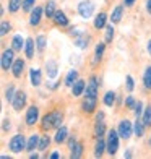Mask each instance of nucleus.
I'll return each instance as SVG.
<instances>
[{
    "label": "nucleus",
    "instance_id": "6",
    "mask_svg": "<svg viewBox=\"0 0 151 159\" xmlns=\"http://www.w3.org/2000/svg\"><path fill=\"white\" fill-rule=\"evenodd\" d=\"M93 10H94V5H93L89 0H86V2H81L78 5V13L83 16V18H89L93 15Z\"/></svg>",
    "mask_w": 151,
    "mask_h": 159
},
{
    "label": "nucleus",
    "instance_id": "40",
    "mask_svg": "<svg viewBox=\"0 0 151 159\" xmlns=\"http://www.w3.org/2000/svg\"><path fill=\"white\" fill-rule=\"evenodd\" d=\"M34 2L36 0H23V10L25 11H31L33 7H34Z\"/></svg>",
    "mask_w": 151,
    "mask_h": 159
},
{
    "label": "nucleus",
    "instance_id": "15",
    "mask_svg": "<svg viewBox=\"0 0 151 159\" xmlns=\"http://www.w3.org/2000/svg\"><path fill=\"white\" fill-rule=\"evenodd\" d=\"M30 80H31V84H33V86H39V84H41V80H42L41 70H39V68H31V71H30Z\"/></svg>",
    "mask_w": 151,
    "mask_h": 159
},
{
    "label": "nucleus",
    "instance_id": "38",
    "mask_svg": "<svg viewBox=\"0 0 151 159\" xmlns=\"http://www.w3.org/2000/svg\"><path fill=\"white\" fill-rule=\"evenodd\" d=\"M10 23H8V21H2V26H0V36H5L7 33H8L10 31Z\"/></svg>",
    "mask_w": 151,
    "mask_h": 159
},
{
    "label": "nucleus",
    "instance_id": "22",
    "mask_svg": "<svg viewBox=\"0 0 151 159\" xmlns=\"http://www.w3.org/2000/svg\"><path fill=\"white\" fill-rule=\"evenodd\" d=\"M106 20H107L106 13H99V15L96 16V20H94V28L96 30H103V28L106 26Z\"/></svg>",
    "mask_w": 151,
    "mask_h": 159
},
{
    "label": "nucleus",
    "instance_id": "28",
    "mask_svg": "<svg viewBox=\"0 0 151 159\" xmlns=\"http://www.w3.org/2000/svg\"><path fill=\"white\" fill-rule=\"evenodd\" d=\"M143 124H145V127H151V106H148L143 111Z\"/></svg>",
    "mask_w": 151,
    "mask_h": 159
},
{
    "label": "nucleus",
    "instance_id": "20",
    "mask_svg": "<svg viewBox=\"0 0 151 159\" xmlns=\"http://www.w3.org/2000/svg\"><path fill=\"white\" fill-rule=\"evenodd\" d=\"M25 52H26V59H33V55H34V41H33L31 38H30V39H26Z\"/></svg>",
    "mask_w": 151,
    "mask_h": 159
},
{
    "label": "nucleus",
    "instance_id": "41",
    "mask_svg": "<svg viewBox=\"0 0 151 159\" xmlns=\"http://www.w3.org/2000/svg\"><path fill=\"white\" fill-rule=\"evenodd\" d=\"M141 109H143V102H141V101H138V102L135 104V107H133V112H135L136 117H140V114L143 112Z\"/></svg>",
    "mask_w": 151,
    "mask_h": 159
},
{
    "label": "nucleus",
    "instance_id": "39",
    "mask_svg": "<svg viewBox=\"0 0 151 159\" xmlns=\"http://www.w3.org/2000/svg\"><path fill=\"white\" fill-rule=\"evenodd\" d=\"M15 88L13 86H8V89H7V93H5V99L7 101H13V98H15Z\"/></svg>",
    "mask_w": 151,
    "mask_h": 159
},
{
    "label": "nucleus",
    "instance_id": "23",
    "mask_svg": "<svg viewBox=\"0 0 151 159\" xmlns=\"http://www.w3.org/2000/svg\"><path fill=\"white\" fill-rule=\"evenodd\" d=\"M25 44H26V41H23V38H21V36H15V38H13V41H11V46H13V50H21L25 47Z\"/></svg>",
    "mask_w": 151,
    "mask_h": 159
},
{
    "label": "nucleus",
    "instance_id": "8",
    "mask_svg": "<svg viewBox=\"0 0 151 159\" xmlns=\"http://www.w3.org/2000/svg\"><path fill=\"white\" fill-rule=\"evenodd\" d=\"M39 119V109L36 106H31L26 111V125H34Z\"/></svg>",
    "mask_w": 151,
    "mask_h": 159
},
{
    "label": "nucleus",
    "instance_id": "43",
    "mask_svg": "<svg viewBox=\"0 0 151 159\" xmlns=\"http://www.w3.org/2000/svg\"><path fill=\"white\" fill-rule=\"evenodd\" d=\"M133 88H135V83H133V78L128 75L127 76V89L128 91H133Z\"/></svg>",
    "mask_w": 151,
    "mask_h": 159
},
{
    "label": "nucleus",
    "instance_id": "47",
    "mask_svg": "<svg viewBox=\"0 0 151 159\" xmlns=\"http://www.w3.org/2000/svg\"><path fill=\"white\" fill-rule=\"evenodd\" d=\"M75 143H76L75 138H70V140H68V146H70V148H73V144H75Z\"/></svg>",
    "mask_w": 151,
    "mask_h": 159
},
{
    "label": "nucleus",
    "instance_id": "32",
    "mask_svg": "<svg viewBox=\"0 0 151 159\" xmlns=\"http://www.w3.org/2000/svg\"><path fill=\"white\" fill-rule=\"evenodd\" d=\"M88 41H89V38H88V36H78V38L75 39V44H76L78 47L85 49L86 46H88Z\"/></svg>",
    "mask_w": 151,
    "mask_h": 159
},
{
    "label": "nucleus",
    "instance_id": "14",
    "mask_svg": "<svg viewBox=\"0 0 151 159\" xmlns=\"http://www.w3.org/2000/svg\"><path fill=\"white\" fill-rule=\"evenodd\" d=\"M39 140H41V136H39V135H31V136H30V140H28V143H26V151L33 153V151L39 146Z\"/></svg>",
    "mask_w": 151,
    "mask_h": 159
},
{
    "label": "nucleus",
    "instance_id": "13",
    "mask_svg": "<svg viewBox=\"0 0 151 159\" xmlns=\"http://www.w3.org/2000/svg\"><path fill=\"white\" fill-rule=\"evenodd\" d=\"M86 89V84L83 80H76V81L73 83V86H71V93H73V96H81L83 93Z\"/></svg>",
    "mask_w": 151,
    "mask_h": 159
},
{
    "label": "nucleus",
    "instance_id": "30",
    "mask_svg": "<svg viewBox=\"0 0 151 159\" xmlns=\"http://www.w3.org/2000/svg\"><path fill=\"white\" fill-rule=\"evenodd\" d=\"M104 132H106V125L103 124V120H101V122H98L96 127H94V135H96V138H101V136L104 135Z\"/></svg>",
    "mask_w": 151,
    "mask_h": 159
},
{
    "label": "nucleus",
    "instance_id": "5",
    "mask_svg": "<svg viewBox=\"0 0 151 159\" xmlns=\"http://www.w3.org/2000/svg\"><path fill=\"white\" fill-rule=\"evenodd\" d=\"M13 52H15L13 49H7V50H3V54H2V68H3L5 71L8 70V68H11L13 62H15Z\"/></svg>",
    "mask_w": 151,
    "mask_h": 159
},
{
    "label": "nucleus",
    "instance_id": "25",
    "mask_svg": "<svg viewBox=\"0 0 151 159\" xmlns=\"http://www.w3.org/2000/svg\"><path fill=\"white\" fill-rule=\"evenodd\" d=\"M133 132H135V135L138 136V138L143 136V133H145V124H143V120L140 122V119H138L135 122V124H133Z\"/></svg>",
    "mask_w": 151,
    "mask_h": 159
},
{
    "label": "nucleus",
    "instance_id": "1",
    "mask_svg": "<svg viewBox=\"0 0 151 159\" xmlns=\"http://www.w3.org/2000/svg\"><path fill=\"white\" fill-rule=\"evenodd\" d=\"M119 132H116V130H109L107 132V153L109 154H116L117 149H119Z\"/></svg>",
    "mask_w": 151,
    "mask_h": 159
},
{
    "label": "nucleus",
    "instance_id": "50",
    "mask_svg": "<svg viewBox=\"0 0 151 159\" xmlns=\"http://www.w3.org/2000/svg\"><path fill=\"white\" fill-rule=\"evenodd\" d=\"M148 52H149V54H151V41H149V42H148Z\"/></svg>",
    "mask_w": 151,
    "mask_h": 159
},
{
    "label": "nucleus",
    "instance_id": "31",
    "mask_svg": "<svg viewBox=\"0 0 151 159\" xmlns=\"http://www.w3.org/2000/svg\"><path fill=\"white\" fill-rule=\"evenodd\" d=\"M21 5H23V2H21V0H10V2H8V10H10L11 13H15V11L20 10Z\"/></svg>",
    "mask_w": 151,
    "mask_h": 159
},
{
    "label": "nucleus",
    "instance_id": "17",
    "mask_svg": "<svg viewBox=\"0 0 151 159\" xmlns=\"http://www.w3.org/2000/svg\"><path fill=\"white\" fill-rule=\"evenodd\" d=\"M67 136H68V130H67V127H60V128H57V133H55V143H63L67 140Z\"/></svg>",
    "mask_w": 151,
    "mask_h": 159
},
{
    "label": "nucleus",
    "instance_id": "44",
    "mask_svg": "<svg viewBox=\"0 0 151 159\" xmlns=\"http://www.w3.org/2000/svg\"><path fill=\"white\" fill-rule=\"evenodd\" d=\"M3 130H10V122L8 120H3Z\"/></svg>",
    "mask_w": 151,
    "mask_h": 159
},
{
    "label": "nucleus",
    "instance_id": "29",
    "mask_svg": "<svg viewBox=\"0 0 151 159\" xmlns=\"http://www.w3.org/2000/svg\"><path fill=\"white\" fill-rule=\"evenodd\" d=\"M114 101H116V93H114V91H107L104 94V104L111 107L114 104Z\"/></svg>",
    "mask_w": 151,
    "mask_h": 159
},
{
    "label": "nucleus",
    "instance_id": "12",
    "mask_svg": "<svg viewBox=\"0 0 151 159\" xmlns=\"http://www.w3.org/2000/svg\"><path fill=\"white\" fill-rule=\"evenodd\" d=\"M54 23L57 26H67L68 25V18L65 16V13H63L62 10H57L55 15H54Z\"/></svg>",
    "mask_w": 151,
    "mask_h": 159
},
{
    "label": "nucleus",
    "instance_id": "10",
    "mask_svg": "<svg viewBox=\"0 0 151 159\" xmlns=\"http://www.w3.org/2000/svg\"><path fill=\"white\" fill-rule=\"evenodd\" d=\"M41 16H42V8H41V7H34V10L31 11L30 25L31 26H38L39 21H41Z\"/></svg>",
    "mask_w": 151,
    "mask_h": 159
},
{
    "label": "nucleus",
    "instance_id": "7",
    "mask_svg": "<svg viewBox=\"0 0 151 159\" xmlns=\"http://www.w3.org/2000/svg\"><path fill=\"white\" fill-rule=\"evenodd\" d=\"M11 104H13V109L15 111H21L26 104V94L23 91H18L15 94V98H13V101H11Z\"/></svg>",
    "mask_w": 151,
    "mask_h": 159
},
{
    "label": "nucleus",
    "instance_id": "46",
    "mask_svg": "<svg viewBox=\"0 0 151 159\" xmlns=\"http://www.w3.org/2000/svg\"><path fill=\"white\" fill-rule=\"evenodd\" d=\"M146 10H148V13L151 15V0H148V2H146Z\"/></svg>",
    "mask_w": 151,
    "mask_h": 159
},
{
    "label": "nucleus",
    "instance_id": "49",
    "mask_svg": "<svg viewBox=\"0 0 151 159\" xmlns=\"http://www.w3.org/2000/svg\"><path fill=\"white\" fill-rule=\"evenodd\" d=\"M125 157H132V151H127V153H125Z\"/></svg>",
    "mask_w": 151,
    "mask_h": 159
},
{
    "label": "nucleus",
    "instance_id": "4",
    "mask_svg": "<svg viewBox=\"0 0 151 159\" xmlns=\"http://www.w3.org/2000/svg\"><path fill=\"white\" fill-rule=\"evenodd\" d=\"M119 135H120V138H124V140H128L132 136V132H133V124H130L128 120H122L120 124H119Z\"/></svg>",
    "mask_w": 151,
    "mask_h": 159
},
{
    "label": "nucleus",
    "instance_id": "36",
    "mask_svg": "<svg viewBox=\"0 0 151 159\" xmlns=\"http://www.w3.org/2000/svg\"><path fill=\"white\" fill-rule=\"evenodd\" d=\"M36 46H38L39 52H42V50L46 49V38H44V36H39V38L36 39Z\"/></svg>",
    "mask_w": 151,
    "mask_h": 159
},
{
    "label": "nucleus",
    "instance_id": "2",
    "mask_svg": "<svg viewBox=\"0 0 151 159\" xmlns=\"http://www.w3.org/2000/svg\"><path fill=\"white\" fill-rule=\"evenodd\" d=\"M10 149L13 151V153H21V151H26V143H25V136L23 135H15L13 138L10 140L8 143Z\"/></svg>",
    "mask_w": 151,
    "mask_h": 159
},
{
    "label": "nucleus",
    "instance_id": "24",
    "mask_svg": "<svg viewBox=\"0 0 151 159\" xmlns=\"http://www.w3.org/2000/svg\"><path fill=\"white\" fill-rule=\"evenodd\" d=\"M44 11H46V15H47V18H54V15H55V2L54 0H49V2L46 3V8H44Z\"/></svg>",
    "mask_w": 151,
    "mask_h": 159
},
{
    "label": "nucleus",
    "instance_id": "21",
    "mask_svg": "<svg viewBox=\"0 0 151 159\" xmlns=\"http://www.w3.org/2000/svg\"><path fill=\"white\" fill-rule=\"evenodd\" d=\"M106 148H107V143H106L104 140H101V138H99L98 143H96V148H94V156H96V157H101Z\"/></svg>",
    "mask_w": 151,
    "mask_h": 159
},
{
    "label": "nucleus",
    "instance_id": "27",
    "mask_svg": "<svg viewBox=\"0 0 151 159\" xmlns=\"http://www.w3.org/2000/svg\"><path fill=\"white\" fill-rule=\"evenodd\" d=\"M76 78H78V71H76V70L68 71V75H67V78H65V84H67V86H73V83L76 81Z\"/></svg>",
    "mask_w": 151,
    "mask_h": 159
},
{
    "label": "nucleus",
    "instance_id": "3",
    "mask_svg": "<svg viewBox=\"0 0 151 159\" xmlns=\"http://www.w3.org/2000/svg\"><path fill=\"white\" fill-rule=\"evenodd\" d=\"M98 80L96 76H91L88 84H86V89H85V98H89V99H96L98 98Z\"/></svg>",
    "mask_w": 151,
    "mask_h": 159
},
{
    "label": "nucleus",
    "instance_id": "19",
    "mask_svg": "<svg viewBox=\"0 0 151 159\" xmlns=\"http://www.w3.org/2000/svg\"><path fill=\"white\" fill-rule=\"evenodd\" d=\"M122 13H124V7H122V5H117L116 8H114V11H112V16H111V21H112V23H119V21L122 20Z\"/></svg>",
    "mask_w": 151,
    "mask_h": 159
},
{
    "label": "nucleus",
    "instance_id": "11",
    "mask_svg": "<svg viewBox=\"0 0 151 159\" xmlns=\"http://www.w3.org/2000/svg\"><path fill=\"white\" fill-rule=\"evenodd\" d=\"M23 68H25V62H23V59H16L15 62H13V65H11L13 76H15V78H20V76H21V71H23Z\"/></svg>",
    "mask_w": 151,
    "mask_h": 159
},
{
    "label": "nucleus",
    "instance_id": "16",
    "mask_svg": "<svg viewBox=\"0 0 151 159\" xmlns=\"http://www.w3.org/2000/svg\"><path fill=\"white\" fill-rule=\"evenodd\" d=\"M96 102H98V99H89V98H85V101H83V111L85 112H88V114H91L93 111L96 109Z\"/></svg>",
    "mask_w": 151,
    "mask_h": 159
},
{
    "label": "nucleus",
    "instance_id": "26",
    "mask_svg": "<svg viewBox=\"0 0 151 159\" xmlns=\"http://www.w3.org/2000/svg\"><path fill=\"white\" fill-rule=\"evenodd\" d=\"M71 149V157H73V159H76V157H80L81 154H83V144L81 143H75L73 144V148H70Z\"/></svg>",
    "mask_w": 151,
    "mask_h": 159
},
{
    "label": "nucleus",
    "instance_id": "48",
    "mask_svg": "<svg viewBox=\"0 0 151 159\" xmlns=\"http://www.w3.org/2000/svg\"><path fill=\"white\" fill-rule=\"evenodd\" d=\"M50 157H52V159H57V157H60V154H59V153H52V154H50Z\"/></svg>",
    "mask_w": 151,
    "mask_h": 159
},
{
    "label": "nucleus",
    "instance_id": "35",
    "mask_svg": "<svg viewBox=\"0 0 151 159\" xmlns=\"http://www.w3.org/2000/svg\"><path fill=\"white\" fill-rule=\"evenodd\" d=\"M49 143H50V138H49V136H41L38 149H39V151H44V149H46V148L49 146Z\"/></svg>",
    "mask_w": 151,
    "mask_h": 159
},
{
    "label": "nucleus",
    "instance_id": "18",
    "mask_svg": "<svg viewBox=\"0 0 151 159\" xmlns=\"http://www.w3.org/2000/svg\"><path fill=\"white\" fill-rule=\"evenodd\" d=\"M46 68H47V76H49V78H55V76H57L59 67H57V62H55V60H49L47 65H46Z\"/></svg>",
    "mask_w": 151,
    "mask_h": 159
},
{
    "label": "nucleus",
    "instance_id": "33",
    "mask_svg": "<svg viewBox=\"0 0 151 159\" xmlns=\"http://www.w3.org/2000/svg\"><path fill=\"white\" fill-rule=\"evenodd\" d=\"M143 83H145V86L148 89H151V67H148L145 75H143Z\"/></svg>",
    "mask_w": 151,
    "mask_h": 159
},
{
    "label": "nucleus",
    "instance_id": "9",
    "mask_svg": "<svg viewBox=\"0 0 151 159\" xmlns=\"http://www.w3.org/2000/svg\"><path fill=\"white\" fill-rule=\"evenodd\" d=\"M54 125H55V112H50L42 119L41 127H42V130H50V128H54Z\"/></svg>",
    "mask_w": 151,
    "mask_h": 159
},
{
    "label": "nucleus",
    "instance_id": "51",
    "mask_svg": "<svg viewBox=\"0 0 151 159\" xmlns=\"http://www.w3.org/2000/svg\"><path fill=\"white\" fill-rule=\"evenodd\" d=\"M149 144H151V140H149Z\"/></svg>",
    "mask_w": 151,
    "mask_h": 159
},
{
    "label": "nucleus",
    "instance_id": "45",
    "mask_svg": "<svg viewBox=\"0 0 151 159\" xmlns=\"http://www.w3.org/2000/svg\"><path fill=\"white\" fill-rule=\"evenodd\" d=\"M124 2H125V5H127V7H132V5L135 3V0H124Z\"/></svg>",
    "mask_w": 151,
    "mask_h": 159
},
{
    "label": "nucleus",
    "instance_id": "34",
    "mask_svg": "<svg viewBox=\"0 0 151 159\" xmlns=\"http://www.w3.org/2000/svg\"><path fill=\"white\" fill-rule=\"evenodd\" d=\"M104 44H98V47H96V54H94V60H93V63H98V60H101V55H103V52H104Z\"/></svg>",
    "mask_w": 151,
    "mask_h": 159
},
{
    "label": "nucleus",
    "instance_id": "37",
    "mask_svg": "<svg viewBox=\"0 0 151 159\" xmlns=\"http://www.w3.org/2000/svg\"><path fill=\"white\" fill-rule=\"evenodd\" d=\"M112 38H114V28L112 25H109V26H106V42H111Z\"/></svg>",
    "mask_w": 151,
    "mask_h": 159
},
{
    "label": "nucleus",
    "instance_id": "42",
    "mask_svg": "<svg viewBox=\"0 0 151 159\" xmlns=\"http://www.w3.org/2000/svg\"><path fill=\"white\" fill-rule=\"evenodd\" d=\"M135 104H136V102H135V99H133L132 96H128V98L125 99V106L128 107V109H133V107H135Z\"/></svg>",
    "mask_w": 151,
    "mask_h": 159
}]
</instances>
